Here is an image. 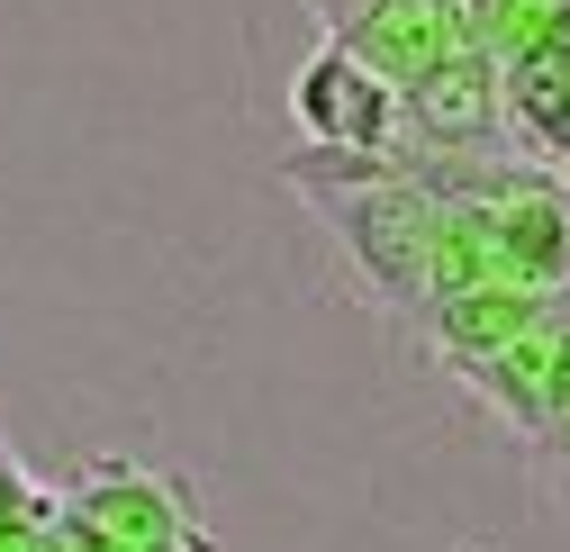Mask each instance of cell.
<instances>
[{
    "instance_id": "cell-1",
    "label": "cell",
    "mask_w": 570,
    "mask_h": 552,
    "mask_svg": "<svg viewBox=\"0 0 570 552\" xmlns=\"http://www.w3.org/2000/svg\"><path fill=\"white\" fill-rule=\"evenodd\" d=\"M291 190L326 218V236L353 263V282L399 326H416L425 299H435V254H444V181H425L407 155H326V146H308L291 164Z\"/></svg>"
},
{
    "instance_id": "cell-2",
    "label": "cell",
    "mask_w": 570,
    "mask_h": 552,
    "mask_svg": "<svg viewBox=\"0 0 570 552\" xmlns=\"http://www.w3.org/2000/svg\"><path fill=\"white\" fill-rule=\"evenodd\" d=\"M63 534L82 552H208V516H199V490L181 471H155V462H91L73 490H63Z\"/></svg>"
},
{
    "instance_id": "cell-3",
    "label": "cell",
    "mask_w": 570,
    "mask_h": 552,
    "mask_svg": "<svg viewBox=\"0 0 570 552\" xmlns=\"http://www.w3.org/2000/svg\"><path fill=\"white\" fill-rule=\"evenodd\" d=\"M291 118L308 127V146H326V155H399L407 100H399V82L381 73L372 55H353L335 37V46H317L291 73Z\"/></svg>"
},
{
    "instance_id": "cell-4",
    "label": "cell",
    "mask_w": 570,
    "mask_h": 552,
    "mask_svg": "<svg viewBox=\"0 0 570 552\" xmlns=\"http://www.w3.org/2000/svg\"><path fill=\"white\" fill-rule=\"evenodd\" d=\"M471 209L498 282L570 290V190L552 172H471Z\"/></svg>"
},
{
    "instance_id": "cell-5",
    "label": "cell",
    "mask_w": 570,
    "mask_h": 552,
    "mask_svg": "<svg viewBox=\"0 0 570 552\" xmlns=\"http://www.w3.org/2000/svg\"><path fill=\"white\" fill-rule=\"evenodd\" d=\"M462 390H480L498 417H508L517 435H543V426H561L570 417V290H552L498 354H480V363H462L453 372Z\"/></svg>"
},
{
    "instance_id": "cell-6",
    "label": "cell",
    "mask_w": 570,
    "mask_h": 552,
    "mask_svg": "<svg viewBox=\"0 0 570 552\" xmlns=\"http://www.w3.org/2000/svg\"><path fill=\"white\" fill-rule=\"evenodd\" d=\"M344 46H353V55H372L381 73L407 91V82H425V73L444 63V10H435V0H372L363 28H353Z\"/></svg>"
},
{
    "instance_id": "cell-7",
    "label": "cell",
    "mask_w": 570,
    "mask_h": 552,
    "mask_svg": "<svg viewBox=\"0 0 570 552\" xmlns=\"http://www.w3.org/2000/svg\"><path fill=\"white\" fill-rule=\"evenodd\" d=\"M55 516H63V490H46V480L0 444V552H37L55 534Z\"/></svg>"
},
{
    "instance_id": "cell-8",
    "label": "cell",
    "mask_w": 570,
    "mask_h": 552,
    "mask_svg": "<svg viewBox=\"0 0 570 552\" xmlns=\"http://www.w3.org/2000/svg\"><path fill=\"white\" fill-rule=\"evenodd\" d=\"M508 118L534 127L543 155H570V73H552L543 55H525L517 73H508Z\"/></svg>"
},
{
    "instance_id": "cell-9",
    "label": "cell",
    "mask_w": 570,
    "mask_h": 552,
    "mask_svg": "<svg viewBox=\"0 0 570 552\" xmlns=\"http://www.w3.org/2000/svg\"><path fill=\"white\" fill-rule=\"evenodd\" d=\"M525 453H534V480L570 507V417H561V426H543V435H525Z\"/></svg>"
},
{
    "instance_id": "cell-10",
    "label": "cell",
    "mask_w": 570,
    "mask_h": 552,
    "mask_svg": "<svg viewBox=\"0 0 570 552\" xmlns=\"http://www.w3.org/2000/svg\"><path fill=\"white\" fill-rule=\"evenodd\" d=\"M37 552H82V543H73V534H63V525H55V534H46V543H37Z\"/></svg>"
}]
</instances>
